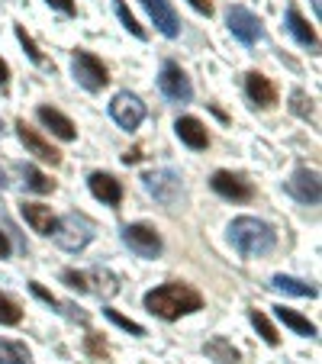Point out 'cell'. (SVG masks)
I'll use <instances>...</instances> for the list:
<instances>
[{
  "instance_id": "cell-1",
  "label": "cell",
  "mask_w": 322,
  "mask_h": 364,
  "mask_svg": "<svg viewBox=\"0 0 322 364\" xmlns=\"http://www.w3.org/2000/svg\"><path fill=\"white\" fill-rule=\"evenodd\" d=\"M145 309H149L151 316L171 323V319H181V316H187V313L203 309V296H200V290H193L190 284L171 281V284H161V287L145 294Z\"/></svg>"
},
{
  "instance_id": "cell-2",
  "label": "cell",
  "mask_w": 322,
  "mask_h": 364,
  "mask_svg": "<svg viewBox=\"0 0 322 364\" xmlns=\"http://www.w3.org/2000/svg\"><path fill=\"white\" fill-rule=\"evenodd\" d=\"M229 242H232V248L242 255V258H261V255H267L274 248L277 235L264 220L239 216V220L229 223Z\"/></svg>"
},
{
  "instance_id": "cell-3",
  "label": "cell",
  "mask_w": 322,
  "mask_h": 364,
  "mask_svg": "<svg viewBox=\"0 0 322 364\" xmlns=\"http://www.w3.org/2000/svg\"><path fill=\"white\" fill-rule=\"evenodd\" d=\"M62 281L68 284L71 290L77 294H94V296H103V300H110V296L119 294V277L107 268H90V271H65Z\"/></svg>"
},
{
  "instance_id": "cell-4",
  "label": "cell",
  "mask_w": 322,
  "mask_h": 364,
  "mask_svg": "<svg viewBox=\"0 0 322 364\" xmlns=\"http://www.w3.org/2000/svg\"><path fill=\"white\" fill-rule=\"evenodd\" d=\"M52 239H55L58 248H65V252H81V248L94 239V223L84 213H68L65 220H55Z\"/></svg>"
},
{
  "instance_id": "cell-5",
  "label": "cell",
  "mask_w": 322,
  "mask_h": 364,
  "mask_svg": "<svg viewBox=\"0 0 322 364\" xmlns=\"http://www.w3.org/2000/svg\"><path fill=\"white\" fill-rule=\"evenodd\" d=\"M71 75H75V81L81 84L84 90H90V94L103 90L107 81H110L103 62L97 55H90V52H75V58H71Z\"/></svg>"
},
{
  "instance_id": "cell-6",
  "label": "cell",
  "mask_w": 322,
  "mask_h": 364,
  "mask_svg": "<svg viewBox=\"0 0 322 364\" xmlns=\"http://www.w3.org/2000/svg\"><path fill=\"white\" fill-rule=\"evenodd\" d=\"M123 242L139 258H158V255H161V235H158V229L149 226V223H132V226H126Z\"/></svg>"
},
{
  "instance_id": "cell-7",
  "label": "cell",
  "mask_w": 322,
  "mask_h": 364,
  "mask_svg": "<svg viewBox=\"0 0 322 364\" xmlns=\"http://www.w3.org/2000/svg\"><path fill=\"white\" fill-rule=\"evenodd\" d=\"M226 23H229L232 36L242 42V46H254V42L264 39V26H261V20L248 7H239V4H235V7H229Z\"/></svg>"
},
{
  "instance_id": "cell-8",
  "label": "cell",
  "mask_w": 322,
  "mask_h": 364,
  "mask_svg": "<svg viewBox=\"0 0 322 364\" xmlns=\"http://www.w3.org/2000/svg\"><path fill=\"white\" fill-rule=\"evenodd\" d=\"M142 184H145V191H149L151 197L158 200V203H165V206H171L174 200L181 197V174L171 171V168H161V171H149V174L142 178Z\"/></svg>"
},
{
  "instance_id": "cell-9",
  "label": "cell",
  "mask_w": 322,
  "mask_h": 364,
  "mask_svg": "<svg viewBox=\"0 0 322 364\" xmlns=\"http://www.w3.org/2000/svg\"><path fill=\"white\" fill-rule=\"evenodd\" d=\"M158 87H161V94H165L168 100H174V103H187V100L193 97L190 81H187V75L181 71V65H174V62H165V65H161V75H158Z\"/></svg>"
},
{
  "instance_id": "cell-10",
  "label": "cell",
  "mask_w": 322,
  "mask_h": 364,
  "mask_svg": "<svg viewBox=\"0 0 322 364\" xmlns=\"http://www.w3.org/2000/svg\"><path fill=\"white\" fill-rule=\"evenodd\" d=\"M210 187L220 193L222 200H232V203H248V200L254 197V187L248 184L242 174H232V171H216Z\"/></svg>"
},
{
  "instance_id": "cell-11",
  "label": "cell",
  "mask_w": 322,
  "mask_h": 364,
  "mask_svg": "<svg viewBox=\"0 0 322 364\" xmlns=\"http://www.w3.org/2000/svg\"><path fill=\"white\" fill-rule=\"evenodd\" d=\"M110 117L117 119V123L123 126V129H136V126L145 119V103L139 100L136 94L123 90V94L113 97V103H110Z\"/></svg>"
},
{
  "instance_id": "cell-12",
  "label": "cell",
  "mask_w": 322,
  "mask_h": 364,
  "mask_svg": "<svg viewBox=\"0 0 322 364\" xmlns=\"http://www.w3.org/2000/svg\"><path fill=\"white\" fill-rule=\"evenodd\" d=\"M287 191H290V197H296V200H300V203L316 206V203H319V197H322L319 174H316V171H309V168H296V171H294V178L287 181Z\"/></svg>"
},
{
  "instance_id": "cell-13",
  "label": "cell",
  "mask_w": 322,
  "mask_h": 364,
  "mask_svg": "<svg viewBox=\"0 0 322 364\" xmlns=\"http://www.w3.org/2000/svg\"><path fill=\"white\" fill-rule=\"evenodd\" d=\"M16 132H20V142L26 145V151H29V155H36V159H39V161H45V165H52V168H55V165H62V151H58V149H52V145H48L45 139H42L36 129H29V126H26V119H20V123H16Z\"/></svg>"
},
{
  "instance_id": "cell-14",
  "label": "cell",
  "mask_w": 322,
  "mask_h": 364,
  "mask_svg": "<svg viewBox=\"0 0 322 364\" xmlns=\"http://www.w3.org/2000/svg\"><path fill=\"white\" fill-rule=\"evenodd\" d=\"M142 4H145V10H149V16L155 20V26L161 29V36H168V39L181 36V20L168 0H142Z\"/></svg>"
},
{
  "instance_id": "cell-15",
  "label": "cell",
  "mask_w": 322,
  "mask_h": 364,
  "mask_svg": "<svg viewBox=\"0 0 322 364\" xmlns=\"http://www.w3.org/2000/svg\"><path fill=\"white\" fill-rule=\"evenodd\" d=\"M245 94L254 107H261V110H271V107L277 103V87L267 81L264 75H258V71L245 75Z\"/></svg>"
},
{
  "instance_id": "cell-16",
  "label": "cell",
  "mask_w": 322,
  "mask_h": 364,
  "mask_svg": "<svg viewBox=\"0 0 322 364\" xmlns=\"http://www.w3.org/2000/svg\"><path fill=\"white\" fill-rule=\"evenodd\" d=\"M87 187H90V193H94L97 200H103L107 206H119V200H123V184H119L113 174L94 171L87 178Z\"/></svg>"
},
{
  "instance_id": "cell-17",
  "label": "cell",
  "mask_w": 322,
  "mask_h": 364,
  "mask_svg": "<svg viewBox=\"0 0 322 364\" xmlns=\"http://www.w3.org/2000/svg\"><path fill=\"white\" fill-rule=\"evenodd\" d=\"M36 117H39V123L45 126V129H52V136H58L62 142H75V136H77L75 123H71L65 113H58L55 107H39Z\"/></svg>"
},
{
  "instance_id": "cell-18",
  "label": "cell",
  "mask_w": 322,
  "mask_h": 364,
  "mask_svg": "<svg viewBox=\"0 0 322 364\" xmlns=\"http://www.w3.org/2000/svg\"><path fill=\"white\" fill-rule=\"evenodd\" d=\"M174 132H178V139L184 145H190V149H206L210 145V132H206V126L200 123L197 117H181L178 123H174Z\"/></svg>"
},
{
  "instance_id": "cell-19",
  "label": "cell",
  "mask_w": 322,
  "mask_h": 364,
  "mask_svg": "<svg viewBox=\"0 0 322 364\" xmlns=\"http://www.w3.org/2000/svg\"><path fill=\"white\" fill-rule=\"evenodd\" d=\"M287 29H290V36H294V39L300 42L303 48H309V52H316V48H319V36H316V29L309 26L306 20H303L296 7L287 10Z\"/></svg>"
},
{
  "instance_id": "cell-20",
  "label": "cell",
  "mask_w": 322,
  "mask_h": 364,
  "mask_svg": "<svg viewBox=\"0 0 322 364\" xmlns=\"http://www.w3.org/2000/svg\"><path fill=\"white\" fill-rule=\"evenodd\" d=\"M20 213H23V220H26L39 235H52L55 216H52V210H48V206H42V203H23Z\"/></svg>"
},
{
  "instance_id": "cell-21",
  "label": "cell",
  "mask_w": 322,
  "mask_h": 364,
  "mask_svg": "<svg viewBox=\"0 0 322 364\" xmlns=\"http://www.w3.org/2000/svg\"><path fill=\"white\" fill-rule=\"evenodd\" d=\"M16 171H20L23 187H26V191H33V193H52L55 191V181L48 178V174H42L36 165H20Z\"/></svg>"
},
{
  "instance_id": "cell-22",
  "label": "cell",
  "mask_w": 322,
  "mask_h": 364,
  "mask_svg": "<svg viewBox=\"0 0 322 364\" xmlns=\"http://www.w3.org/2000/svg\"><path fill=\"white\" fill-rule=\"evenodd\" d=\"M203 351H206V358L216 364H239V348H232V342H226L222 336L210 338V342L203 345Z\"/></svg>"
},
{
  "instance_id": "cell-23",
  "label": "cell",
  "mask_w": 322,
  "mask_h": 364,
  "mask_svg": "<svg viewBox=\"0 0 322 364\" xmlns=\"http://www.w3.org/2000/svg\"><path fill=\"white\" fill-rule=\"evenodd\" d=\"M274 313H277V319H281L287 329H294L296 336H309L313 338L316 336V326L309 323V319H303L300 313H294V309H287V306H274Z\"/></svg>"
},
{
  "instance_id": "cell-24",
  "label": "cell",
  "mask_w": 322,
  "mask_h": 364,
  "mask_svg": "<svg viewBox=\"0 0 322 364\" xmlns=\"http://www.w3.org/2000/svg\"><path fill=\"white\" fill-rule=\"evenodd\" d=\"M0 364H33V355L23 342H10L0 338Z\"/></svg>"
},
{
  "instance_id": "cell-25",
  "label": "cell",
  "mask_w": 322,
  "mask_h": 364,
  "mask_svg": "<svg viewBox=\"0 0 322 364\" xmlns=\"http://www.w3.org/2000/svg\"><path fill=\"white\" fill-rule=\"evenodd\" d=\"M271 287H274V290H284V294H290V296H316V294H319L313 284L296 281V277H287V274H277L274 281H271Z\"/></svg>"
},
{
  "instance_id": "cell-26",
  "label": "cell",
  "mask_w": 322,
  "mask_h": 364,
  "mask_svg": "<svg viewBox=\"0 0 322 364\" xmlns=\"http://www.w3.org/2000/svg\"><path fill=\"white\" fill-rule=\"evenodd\" d=\"M248 319H252V326L261 332V338H264L267 345H277V342H281V336H277V329H274V326H271V319H267L264 313H258V309H252V316H248Z\"/></svg>"
},
{
  "instance_id": "cell-27",
  "label": "cell",
  "mask_w": 322,
  "mask_h": 364,
  "mask_svg": "<svg viewBox=\"0 0 322 364\" xmlns=\"http://www.w3.org/2000/svg\"><path fill=\"white\" fill-rule=\"evenodd\" d=\"M20 319H23V309L7 294H0V326H20Z\"/></svg>"
},
{
  "instance_id": "cell-28",
  "label": "cell",
  "mask_w": 322,
  "mask_h": 364,
  "mask_svg": "<svg viewBox=\"0 0 322 364\" xmlns=\"http://www.w3.org/2000/svg\"><path fill=\"white\" fill-rule=\"evenodd\" d=\"M290 110H294L300 119H316V107L303 90H294V94H290Z\"/></svg>"
},
{
  "instance_id": "cell-29",
  "label": "cell",
  "mask_w": 322,
  "mask_h": 364,
  "mask_svg": "<svg viewBox=\"0 0 322 364\" xmlns=\"http://www.w3.org/2000/svg\"><path fill=\"white\" fill-rule=\"evenodd\" d=\"M16 39H20V46L26 48V55H29V62L33 65H45V55L39 52V46L33 42V36L26 33V26H16Z\"/></svg>"
},
{
  "instance_id": "cell-30",
  "label": "cell",
  "mask_w": 322,
  "mask_h": 364,
  "mask_svg": "<svg viewBox=\"0 0 322 364\" xmlns=\"http://www.w3.org/2000/svg\"><path fill=\"white\" fill-rule=\"evenodd\" d=\"M117 16H119V20H123V26L129 29V33L136 36V39H145V29L139 26V20H136V16L129 14V7H126L123 0H117Z\"/></svg>"
},
{
  "instance_id": "cell-31",
  "label": "cell",
  "mask_w": 322,
  "mask_h": 364,
  "mask_svg": "<svg viewBox=\"0 0 322 364\" xmlns=\"http://www.w3.org/2000/svg\"><path fill=\"white\" fill-rule=\"evenodd\" d=\"M103 316L110 319V323H117L119 329H126V332H129V336H145V329H142V326H139V323H132V319H126L123 313H117V309H103Z\"/></svg>"
},
{
  "instance_id": "cell-32",
  "label": "cell",
  "mask_w": 322,
  "mask_h": 364,
  "mask_svg": "<svg viewBox=\"0 0 322 364\" xmlns=\"http://www.w3.org/2000/svg\"><path fill=\"white\" fill-rule=\"evenodd\" d=\"M33 294L39 296V300H45V303H48V306H52V309H62V313H65V303H62V300H55V296L48 294V290L42 287V284H33Z\"/></svg>"
},
{
  "instance_id": "cell-33",
  "label": "cell",
  "mask_w": 322,
  "mask_h": 364,
  "mask_svg": "<svg viewBox=\"0 0 322 364\" xmlns=\"http://www.w3.org/2000/svg\"><path fill=\"white\" fill-rule=\"evenodd\" d=\"M87 351H90L94 358H100V361H107V345H103L100 336H94V332L87 336Z\"/></svg>"
},
{
  "instance_id": "cell-34",
  "label": "cell",
  "mask_w": 322,
  "mask_h": 364,
  "mask_svg": "<svg viewBox=\"0 0 322 364\" xmlns=\"http://www.w3.org/2000/svg\"><path fill=\"white\" fill-rule=\"evenodd\" d=\"M52 10H58V14L65 16H75V0H45Z\"/></svg>"
},
{
  "instance_id": "cell-35",
  "label": "cell",
  "mask_w": 322,
  "mask_h": 364,
  "mask_svg": "<svg viewBox=\"0 0 322 364\" xmlns=\"http://www.w3.org/2000/svg\"><path fill=\"white\" fill-rule=\"evenodd\" d=\"M190 7L203 16H213V0H190Z\"/></svg>"
},
{
  "instance_id": "cell-36",
  "label": "cell",
  "mask_w": 322,
  "mask_h": 364,
  "mask_svg": "<svg viewBox=\"0 0 322 364\" xmlns=\"http://www.w3.org/2000/svg\"><path fill=\"white\" fill-rule=\"evenodd\" d=\"M7 81H10V68H7V62L0 58V87H7Z\"/></svg>"
},
{
  "instance_id": "cell-37",
  "label": "cell",
  "mask_w": 322,
  "mask_h": 364,
  "mask_svg": "<svg viewBox=\"0 0 322 364\" xmlns=\"http://www.w3.org/2000/svg\"><path fill=\"white\" fill-rule=\"evenodd\" d=\"M10 255V239H7V232H0V258H7Z\"/></svg>"
},
{
  "instance_id": "cell-38",
  "label": "cell",
  "mask_w": 322,
  "mask_h": 364,
  "mask_svg": "<svg viewBox=\"0 0 322 364\" xmlns=\"http://www.w3.org/2000/svg\"><path fill=\"white\" fill-rule=\"evenodd\" d=\"M139 159H142V151H139V149H132V151H126V155H123V161H126V165H136Z\"/></svg>"
},
{
  "instance_id": "cell-39",
  "label": "cell",
  "mask_w": 322,
  "mask_h": 364,
  "mask_svg": "<svg viewBox=\"0 0 322 364\" xmlns=\"http://www.w3.org/2000/svg\"><path fill=\"white\" fill-rule=\"evenodd\" d=\"M7 187V174H4V168H0V191Z\"/></svg>"
},
{
  "instance_id": "cell-40",
  "label": "cell",
  "mask_w": 322,
  "mask_h": 364,
  "mask_svg": "<svg viewBox=\"0 0 322 364\" xmlns=\"http://www.w3.org/2000/svg\"><path fill=\"white\" fill-rule=\"evenodd\" d=\"M4 132H7V129H4V119H0V136H4Z\"/></svg>"
}]
</instances>
